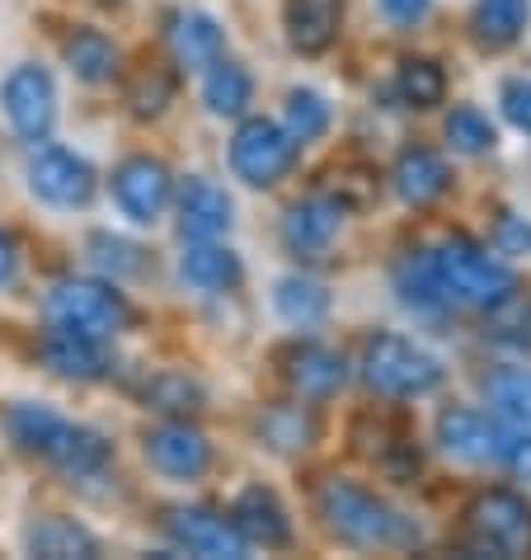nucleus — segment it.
<instances>
[{"label": "nucleus", "mask_w": 531, "mask_h": 560, "mask_svg": "<svg viewBox=\"0 0 531 560\" xmlns=\"http://www.w3.org/2000/svg\"><path fill=\"white\" fill-rule=\"evenodd\" d=\"M24 547L34 556H48V560H90V556H99V541L90 537V527H81L75 518H38L24 533Z\"/></svg>", "instance_id": "412c9836"}, {"label": "nucleus", "mask_w": 531, "mask_h": 560, "mask_svg": "<svg viewBox=\"0 0 531 560\" xmlns=\"http://www.w3.org/2000/svg\"><path fill=\"white\" fill-rule=\"evenodd\" d=\"M165 43L179 67H212L222 57V24L202 10H175L165 20Z\"/></svg>", "instance_id": "f3484780"}, {"label": "nucleus", "mask_w": 531, "mask_h": 560, "mask_svg": "<svg viewBox=\"0 0 531 560\" xmlns=\"http://www.w3.org/2000/svg\"><path fill=\"white\" fill-rule=\"evenodd\" d=\"M471 541L465 551L475 556H527L531 551V504L512 490H484L465 509Z\"/></svg>", "instance_id": "39448f33"}, {"label": "nucleus", "mask_w": 531, "mask_h": 560, "mask_svg": "<svg viewBox=\"0 0 531 560\" xmlns=\"http://www.w3.org/2000/svg\"><path fill=\"white\" fill-rule=\"evenodd\" d=\"M61 57H67V67L90 85H99L118 71V48L99 34V28H75V34L61 43Z\"/></svg>", "instance_id": "cd10ccee"}, {"label": "nucleus", "mask_w": 531, "mask_h": 560, "mask_svg": "<svg viewBox=\"0 0 531 560\" xmlns=\"http://www.w3.org/2000/svg\"><path fill=\"white\" fill-rule=\"evenodd\" d=\"M114 198L118 208L132 217V222L151 226L155 217L165 212V203L175 198V179H169V170L161 161H151V155H132V161H122L114 170Z\"/></svg>", "instance_id": "9b49d317"}, {"label": "nucleus", "mask_w": 531, "mask_h": 560, "mask_svg": "<svg viewBox=\"0 0 531 560\" xmlns=\"http://www.w3.org/2000/svg\"><path fill=\"white\" fill-rule=\"evenodd\" d=\"M28 189L52 208H85L95 198V170L67 147H43L28 161Z\"/></svg>", "instance_id": "6e6552de"}, {"label": "nucleus", "mask_w": 531, "mask_h": 560, "mask_svg": "<svg viewBox=\"0 0 531 560\" xmlns=\"http://www.w3.org/2000/svg\"><path fill=\"white\" fill-rule=\"evenodd\" d=\"M334 179H339V184H334V198H339L343 208H349V203H371V194H377V175H371V170H363V165L339 170Z\"/></svg>", "instance_id": "58836bf2"}, {"label": "nucleus", "mask_w": 531, "mask_h": 560, "mask_svg": "<svg viewBox=\"0 0 531 560\" xmlns=\"http://www.w3.org/2000/svg\"><path fill=\"white\" fill-rule=\"evenodd\" d=\"M390 179H396V194L404 198V203H414V208H428L433 198H442L447 184H451L442 155L428 151V147H404L396 155V170H390Z\"/></svg>", "instance_id": "6ab92c4d"}, {"label": "nucleus", "mask_w": 531, "mask_h": 560, "mask_svg": "<svg viewBox=\"0 0 531 560\" xmlns=\"http://www.w3.org/2000/svg\"><path fill=\"white\" fill-rule=\"evenodd\" d=\"M377 5L390 24H414V20H424L428 0H377Z\"/></svg>", "instance_id": "37998d69"}, {"label": "nucleus", "mask_w": 531, "mask_h": 560, "mask_svg": "<svg viewBox=\"0 0 531 560\" xmlns=\"http://www.w3.org/2000/svg\"><path fill=\"white\" fill-rule=\"evenodd\" d=\"M296 161V142L287 137V128H278L269 118H249L240 122V132L231 137V165H236V175L245 184H255V189H269L292 170Z\"/></svg>", "instance_id": "423d86ee"}, {"label": "nucleus", "mask_w": 531, "mask_h": 560, "mask_svg": "<svg viewBox=\"0 0 531 560\" xmlns=\"http://www.w3.org/2000/svg\"><path fill=\"white\" fill-rule=\"evenodd\" d=\"M316 509L324 527L353 547H418V527L353 480L324 476L316 486Z\"/></svg>", "instance_id": "f257e3e1"}, {"label": "nucleus", "mask_w": 531, "mask_h": 560, "mask_svg": "<svg viewBox=\"0 0 531 560\" xmlns=\"http://www.w3.org/2000/svg\"><path fill=\"white\" fill-rule=\"evenodd\" d=\"M175 208H179V231L189 241H212L231 226V198L202 175H189L179 184Z\"/></svg>", "instance_id": "dca6fc26"}, {"label": "nucleus", "mask_w": 531, "mask_h": 560, "mask_svg": "<svg viewBox=\"0 0 531 560\" xmlns=\"http://www.w3.org/2000/svg\"><path fill=\"white\" fill-rule=\"evenodd\" d=\"M48 320L52 330H71L85 339H108L128 325V302L122 292L95 278H67L48 292Z\"/></svg>", "instance_id": "7ed1b4c3"}, {"label": "nucleus", "mask_w": 531, "mask_h": 560, "mask_svg": "<svg viewBox=\"0 0 531 560\" xmlns=\"http://www.w3.org/2000/svg\"><path fill=\"white\" fill-rule=\"evenodd\" d=\"M283 377L302 400H330L343 386V377H349V368L324 345H292L283 353Z\"/></svg>", "instance_id": "ddd939ff"}, {"label": "nucleus", "mask_w": 531, "mask_h": 560, "mask_svg": "<svg viewBox=\"0 0 531 560\" xmlns=\"http://www.w3.org/2000/svg\"><path fill=\"white\" fill-rule=\"evenodd\" d=\"M10 273H14V250H10V236L0 231V283H5Z\"/></svg>", "instance_id": "c03bdc74"}, {"label": "nucleus", "mask_w": 531, "mask_h": 560, "mask_svg": "<svg viewBox=\"0 0 531 560\" xmlns=\"http://www.w3.org/2000/svg\"><path fill=\"white\" fill-rule=\"evenodd\" d=\"M363 382L377 396L414 400V396H428L433 386L442 382V368H437L433 353L410 345V339H400V335H371L367 349H363Z\"/></svg>", "instance_id": "f03ea898"}, {"label": "nucleus", "mask_w": 531, "mask_h": 560, "mask_svg": "<svg viewBox=\"0 0 531 560\" xmlns=\"http://www.w3.org/2000/svg\"><path fill=\"white\" fill-rule=\"evenodd\" d=\"M165 533L189 556H208V560H240L249 547L236 527H231V518H216V513L202 504L165 509Z\"/></svg>", "instance_id": "1a4fd4ad"}, {"label": "nucleus", "mask_w": 531, "mask_h": 560, "mask_svg": "<svg viewBox=\"0 0 531 560\" xmlns=\"http://www.w3.org/2000/svg\"><path fill=\"white\" fill-rule=\"evenodd\" d=\"M38 358H43V368L57 372V377H67V382H99L108 372L99 339H85V335H71V330H52L38 345Z\"/></svg>", "instance_id": "a211bd4d"}, {"label": "nucleus", "mask_w": 531, "mask_h": 560, "mask_svg": "<svg viewBox=\"0 0 531 560\" xmlns=\"http://www.w3.org/2000/svg\"><path fill=\"white\" fill-rule=\"evenodd\" d=\"M437 443H442V453L461 457V462H498L504 457V443H508V429L498 415L489 419L484 410L451 406L437 415Z\"/></svg>", "instance_id": "9d476101"}, {"label": "nucleus", "mask_w": 531, "mask_h": 560, "mask_svg": "<svg viewBox=\"0 0 531 560\" xmlns=\"http://www.w3.org/2000/svg\"><path fill=\"white\" fill-rule=\"evenodd\" d=\"M179 273H184V283L198 288V292H226V288L240 283V259H236V250H222V245L198 241V245L184 250Z\"/></svg>", "instance_id": "4be33fe9"}, {"label": "nucleus", "mask_w": 531, "mask_h": 560, "mask_svg": "<svg viewBox=\"0 0 531 560\" xmlns=\"http://www.w3.org/2000/svg\"><path fill=\"white\" fill-rule=\"evenodd\" d=\"M169 100H175V71L161 67V61H146V67H137V75L128 81L132 114L137 118H161Z\"/></svg>", "instance_id": "473e14b6"}, {"label": "nucleus", "mask_w": 531, "mask_h": 560, "mask_svg": "<svg viewBox=\"0 0 531 560\" xmlns=\"http://www.w3.org/2000/svg\"><path fill=\"white\" fill-rule=\"evenodd\" d=\"M339 20H343L339 0H287V38L306 57H320L334 48Z\"/></svg>", "instance_id": "aec40b11"}, {"label": "nucleus", "mask_w": 531, "mask_h": 560, "mask_svg": "<svg viewBox=\"0 0 531 560\" xmlns=\"http://www.w3.org/2000/svg\"><path fill=\"white\" fill-rule=\"evenodd\" d=\"M273 306L278 316H283L287 325H316L324 320V311H330V292H324L320 283H310V278H283V283L273 288Z\"/></svg>", "instance_id": "2f4dec72"}, {"label": "nucleus", "mask_w": 531, "mask_h": 560, "mask_svg": "<svg viewBox=\"0 0 531 560\" xmlns=\"http://www.w3.org/2000/svg\"><path fill=\"white\" fill-rule=\"evenodd\" d=\"M396 292H400V302L404 306H414V311H442L451 298H447V288H442V273H437V264L433 255H404L396 264Z\"/></svg>", "instance_id": "393cba45"}, {"label": "nucleus", "mask_w": 531, "mask_h": 560, "mask_svg": "<svg viewBox=\"0 0 531 560\" xmlns=\"http://www.w3.org/2000/svg\"><path fill=\"white\" fill-rule=\"evenodd\" d=\"M447 142L461 155H480V151L494 147V122L484 118L480 108L461 104V108H451V118H447Z\"/></svg>", "instance_id": "e433bc0d"}, {"label": "nucleus", "mask_w": 531, "mask_h": 560, "mask_svg": "<svg viewBox=\"0 0 531 560\" xmlns=\"http://www.w3.org/2000/svg\"><path fill=\"white\" fill-rule=\"evenodd\" d=\"M259 439L273 447V453H306L310 443H316V415H310V406H292V400H283V406H269L259 415Z\"/></svg>", "instance_id": "5701e85b"}, {"label": "nucleus", "mask_w": 531, "mask_h": 560, "mask_svg": "<svg viewBox=\"0 0 531 560\" xmlns=\"http://www.w3.org/2000/svg\"><path fill=\"white\" fill-rule=\"evenodd\" d=\"M146 462L169 480H198L212 466V447L189 424H161L146 433Z\"/></svg>", "instance_id": "f8f14e48"}, {"label": "nucleus", "mask_w": 531, "mask_h": 560, "mask_svg": "<svg viewBox=\"0 0 531 560\" xmlns=\"http://www.w3.org/2000/svg\"><path fill=\"white\" fill-rule=\"evenodd\" d=\"M249 95H255V85H249L245 67L216 57L212 71H208V81H202V104H208L216 118H236V114H245Z\"/></svg>", "instance_id": "c756f323"}, {"label": "nucleus", "mask_w": 531, "mask_h": 560, "mask_svg": "<svg viewBox=\"0 0 531 560\" xmlns=\"http://www.w3.org/2000/svg\"><path fill=\"white\" fill-rule=\"evenodd\" d=\"M508 466L512 476H522V480H531V433L527 429H518V433H508V443H504V457H498Z\"/></svg>", "instance_id": "79ce46f5"}, {"label": "nucleus", "mask_w": 531, "mask_h": 560, "mask_svg": "<svg viewBox=\"0 0 531 560\" xmlns=\"http://www.w3.org/2000/svg\"><path fill=\"white\" fill-rule=\"evenodd\" d=\"M90 259H95L99 269H114L118 278L142 269V259H137V250H132L128 241H118V236H90Z\"/></svg>", "instance_id": "4c0bfd02"}, {"label": "nucleus", "mask_w": 531, "mask_h": 560, "mask_svg": "<svg viewBox=\"0 0 531 560\" xmlns=\"http://www.w3.org/2000/svg\"><path fill=\"white\" fill-rule=\"evenodd\" d=\"M0 104H5L10 128L20 132L24 142H48L52 118H57V90L43 67H14L5 90H0Z\"/></svg>", "instance_id": "0eeeda50"}, {"label": "nucleus", "mask_w": 531, "mask_h": 560, "mask_svg": "<svg viewBox=\"0 0 531 560\" xmlns=\"http://www.w3.org/2000/svg\"><path fill=\"white\" fill-rule=\"evenodd\" d=\"M339 217H343V203L334 194H310L302 203H292L287 217H283V245L292 255H316L324 245L334 241L339 231Z\"/></svg>", "instance_id": "2eb2a0df"}, {"label": "nucleus", "mask_w": 531, "mask_h": 560, "mask_svg": "<svg viewBox=\"0 0 531 560\" xmlns=\"http://www.w3.org/2000/svg\"><path fill=\"white\" fill-rule=\"evenodd\" d=\"M531 20V0H475L471 28L484 48H508Z\"/></svg>", "instance_id": "bb28decb"}, {"label": "nucleus", "mask_w": 531, "mask_h": 560, "mask_svg": "<svg viewBox=\"0 0 531 560\" xmlns=\"http://www.w3.org/2000/svg\"><path fill=\"white\" fill-rule=\"evenodd\" d=\"M396 85H400V100L414 104V108H433V104H442V95H447V75L428 57H410V61H404Z\"/></svg>", "instance_id": "f704fd0d"}, {"label": "nucleus", "mask_w": 531, "mask_h": 560, "mask_svg": "<svg viewBox=\"0 0 531 560\" xmlns=\"http://www.w3.org/2000/svg\"><path fill=\"white\" fill-rule=\"evenodd\" d=\"M504 118L512 122L518 132H531V81L527 75H512V81H504Z\"/></svg>", "instance_id": "ea45409f"}, {"label": "nucleus", "mask_w": 531, "mask_h": 560, "mask_svg": "<svg viewBox=\"0 0 531 560\" xmlns=\"http://www.w3.org/2000/svg\"><path fill=\"white\" fill-rule=\"evenodd\" d=\"M52 462H57L67 476H99L104 466H108V439H104L99 429L67 424L61 443L52 447Z\"/></svg>", "instance_id": "c85d7f7f"}, {"label": "nucleus", "mask_w": 531, "mask_h": 560, "mask_svg": "<svg viewBox=\"0 0 531 560\" xmlns=\"http://www.w3.org/2000/svg\"><path fill=\"white\" fill-rule=\"evenodd\" d=\"M231 527L255 541V547H287L292 541V523H287V509L278 504V494L269 486H249L236 494L231 504Z\"/></svg>", "instance_id": "4468645a"}, {"label": "nucleus", "mask_w": 531, "mask_h": 560, "mask_svg": "<svg viewBox=\"0 0 531 560\" xmlns=\"http://www.w3.org/2000/svg\"><path fill=\"white\" fill-rule=\"evenodd\" d=\"M484 400L504 424L531 429V368H498L484 377Z\"/></svg>", "instance_id": "a878e982"}, {"label": "nucleus", "mask_w": 531, "mask_h": 560, "mask_svg": "<svg viewBox=\"0 0 531 560\" xmlns=\"http://www.w3.org/2000/svg\"><path fill=\"white\" fill-rule=\"evenodd\" d=\"M437 273H442V288L451 302H471V306H489L512 288V269L504 259H494L484 245L451 236L442 241V250L433 255Z\"/></svg>", "instance_id": "20e7f679"}, {"label": "nucleus", "mask_w": 531, "mask_h": 560, "mask_svg": "<svg viewBox=\"0 0 531 560\" xmlns=\"http://www.w3.org/2000/svg\"><path fill=\"white\" fill-rule=\"evenodd\" d=\"M484 335L504 349H531V298L522 292H504L498 302H489V316H484Z\"/></svg>", "instance_id": "7c9ffc66"}, {"label": "nucleus", "mask_w": 531, "mask_h": 560, "mask_svg": "<svg viewBox=\"0 0 531 560\" xmlns=\"http://www.w3.org/2000/svg\"><path fill=\"white\" fill-rule=\"evenodd\" d=\"M330 132V104L316 90H292L287 95V137L292 142H320Z\"/></svg>", "instance_id": "c9c22d12"}, {"label": "nucleus", "mask_w": 531, "mask_h": 560, "mask_svg": "<svg viewBox=\"0 0 531 560\" xmlns=\"http://www.w3.org/2000/svg\"><path fill=\"white\" fill-rule=\"evenodd\" d=\"M494 245H498V250H508V255H527L531 250V226L504 212V217H498V226H494Z\"/></svg>", "instance_id": "a19ab883"}, {"label": "nucleus", "mask_w": 531, "mask_h": 560, "mask_svg": "<svg viewBox=\"0 0 531 560\" xmlns=\"http://www.w3.org/2000/svg\"><path fill=\"white\" fill-rule=\"evenodd\" d=\"M146 406L161 415H198L202 410V386L189 372H161L146 386Z\"/></svg>", "instance_id": "72a5a7b5"}, {"label": "nucleus", "mask_w": 531, "mask_h": 560, "mask_svg": "<svg viewBox=\"0 0 531 560\" xmlns=\"http://www.w3.org/2000/svg\"><path fill=\"white\" fill-rule=\"evenodd\" d=\"M5 429L10 439L24 447V453H38V457H52V447L61 443V433H67V419L48 406H34V400H24V406H10L5 415Z\"/></svg>", "instance_id": "b1692460"}]
</instances>
